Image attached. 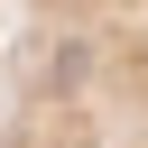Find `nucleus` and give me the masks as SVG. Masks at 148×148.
I'll return each mask as SVG.
<instances>
[{
    "instance_id": "obj_2",
    "label": "nucleus",
    "mask_w": 148,
    "mask_h": 148,
    "mask_svg": "<svg viewBox=\"0 0 148 148\" xmlns=\"http://www.w3.org/2000/svg\"><path fill=\"white\" fill-rule=\"evenodd\" d=\"M37 0H0V56H9V37H18V18H28Z\"/></svg>"
},
{
    "instance_id": "obj_1",
    "label": "nucleus",
    "mask_w": 148,
    "mask_h": 148,
    "mask_svg": "<svg viewBox=\"0 0 148 148\" xmlns=\"http://www.w3.org/2000/svg\"><path fill=\"white\" fill-rule=\"evenodd\" d=\"M0 148H148V0H37L0 56Z\"/></svg>"
}]
</instances>
